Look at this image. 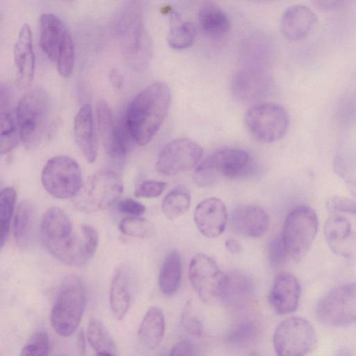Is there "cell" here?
Here are the masks:
<instances>
[{"instance_id": "cell-33", "label": "cell", "mask_w": 356, "mask_h": 356, "mask_svg": "<svg viewBox=\"0 0 356 356\" xmlns=\"http://www.w3.org/2000/svg\"><path fill=\"white\" fill-rule=\"evenodd\" d=\"M259 334L258 324L252 320H245L237 323L227 334V342L236 347H246L252 344Z\"/></svg>"}, {"instance_id": "cell-25", "label": "cell", "mask_w": 356, "mask_h": 356, "mask_svg": "<svg viewBox=\"0 0 356 356\" xmlns=\"http://www.w3.org/2000/svg\"><path fill=\"white\" fill-rule=\"evenodd\" d=\"M254 284L245 274L234 272L227 275V280L221 298L229 305L241 306L254 296Z\"/></svg>"}, {"instance_id": "cell-11", "label": "cell", "mask_w": 356, "mask_h": 356, "mask_svg": "<svg viewBox=\"0 0 356 356\" xmlns=\"http://www.w3.org/2000/svg\"><path fill=\"white\" fill-rule=\"evenodd\" d=\"M188 276L193 288L204 302L221 296L227 280V275L204 254H197L191 260Z\"/></svg>"}, {"instance_id": "cell-30", "label": "cell", "mask_w": 356, "mask_h": 356, "mask_svg": "<svg viewBox=\"0 0 356 356\" xmlns=\"http://www.w3.org/2000/svg\"><path fill=\"white\" fill-rule=\"evenodd\" d=\"M170 27L167 36L168 45L174 49H184L191 47L196 36L193 24L184 22L175 12L170 15Z\"/></svg>"}, {"instance_id": "cell-48", "label": "cell", "mask_w": 356, "mask_h": 356, "mask_svg": "<svg viewBox=\"0 0 356 356\" xmlns=\"http://www.w3.org/2000/svg\"><path fill=\"white\" fill-rule=\"evenodd\" d=\"M76 345L79 355H85L86 354V343L84 332L83 330H80L78 333Z\"/></svg>"}, {"instance_id": "cell-5", "label": "cell", "mask_w": 356, "mask_h": 356, "mask_svg": "<svg viewBox=\"0 0 356 356\" xmlns=\"http://www.w3.org/2000/svg\"><path fill=\"white\" fill-rule=\"evenodd\" d=\"M124 186L113 171L103 170L90 175L72 197L74 207L83 213L104 211L120 197Z\"/></svg>"}, {"instance_id": "cell-38", "label": "cell", "mask_w": 356, "mask_h": 356, "mask_svg": "<svg viewBox=\"0 0 356 356\" xmlns=\"http://www.w3.org/2000/svg\"><path fill=\"white\" fill-rule=\"evenodd\" d=\"M49 352V338L45 330L35 332L22 350L21 355L24 356L47 355Z\"/></svg>"}, {"instance_id": "cell-15", "label": "cell", "mask_w": 356, "mask_h": 356, "mask_svg": "<svg viewBox=\"0 0 356 356\" xmlns=\"http://www.w3.org/2000/svg\"><path fill=\"white\" fill-rule=\"evenodd\" d=\"M16 83L20 90L28 89L33 80L35 54L30 26L24 24L14 46Z\"/></svg>"}, {"instance_id": "cell-46", "label": "cell", "mask_w": 356, "mask_h": 356, "mask_svg": "<svg viewBox=\"0 0 356 356\" xmlns=\"http://www.w3.org/2000/svg\"><path fill=\"white\" fill-rule=\"evenodd\" d=\"M108 79L112 88L115 91H120L124 86V76L117 69H112L108 74Z\"/></svg>"}, {"instance_id": "cell-43", "label": "cell", "mask_w": 356, "mask_h": 356, "mask_svg": "<svg viewBox=\"0 0 356 356\" xmlns=\"http://www.w3.org/2000/svg\"><path fill=\"white\" fill-rule=\"evenodd\" d=\"M118 210L131 216H140L145 211V207L131 198L124 199L118 203Z\"/></svg>"}, {"instance_id": "cell-6", "label": "cell", "mask_w": 356, "mask_h": 356, "mask_svg": "<svg viewBox=\"0 0 356 356\" xmlns=\"http://www.w3.org/2000/svg\"><path fill=\"white\" fill-rule=\"evenodd\" d=\"M318 228V216L312 208L301 205L291 211L281 236L289 257L296 261L301 260L311 248Z\"/></svg>"}, {"instance_id": "cell-19", "label": "cell", "mask_w": 356, "mask_h": 356, "mask_svg": "<svg viewBox=\"0 0 356 356\" xmlns=\"http://www.w3.org/2000/svg\"><path fill=\"white\" fill-rule=\"evenodd\" d=\"M73 130L74 140L83 155L88 163H93L97 156L98 143L90 104L79 108L74 118Z\"/></svg>"}, {"instance_id": "cell-42", "label": "cell", "mask_w": 356, "mask_h": 356, "mask_svg": "<svg viewBox=\"0 0 356 356\" xmlns=\"http://www.w3.org/2000/svg\"><path fill=\"white\" fill-rule=\"evenodd\" d=\"M181 323L186 332L189 334L195 336L202 334V324L189 307L186 308L182 314Z\"/></svg>"}, {"instance_id": "cell-26", "label": "cell", "mask_w": 356, "mask_h": 356, "mask_svg": "<svg viewBox=\"0 0 356 356\" xmlns=\"http://www.w3.org/2000/svg\"><path fill=\"white\" fill-rule=\"evenodd\" d=\"M181 277V261L179 252H169L163 262L159 275V285L162 293L172 296L179 289Z\"/></svg>"}, {"instance_id": "cell-17", "label": "cell", "mask_w": 356, "mask_h": 356, "mask_svg": "<svg viewBox=\"0 0 356 356\" xmlns=\"http://www.w3.org/2000/svg\"><path fill=\"white\" fill-rule=\"evenodd\" d=\"M194 220L202 235L213 238L222 234L227 221L226 207L217 197L200 202L194 211Z\"/></svg>"}, {"instance_id": "cell-32", "label": "cell", "mask_w": 356, "mask_h": 356, "mask_svg": "<svg viewBox=\"0 0 356 356\" xmlns=\"http://www.w3.org/2000/svg\"><path fill=\"white\" fill-rule=\"evenodd\" d=\"M191 200V193L186 187L176 186L163 199L162 211L169 219L177 218L187 211Z\"/></svg>"}, {"instance_id": "cell-49", "label": "cell", "mask_w": 356, "mask_h": 356, "mask_svg": "<svg viewBox=\"0 0 356 356\" xmlns=\"http://www.w3.org/2000/svg\"><path fill=\"white\" fill-rule=\"evenodd\" d=\"M227 250L234 254L239 253L242 250L241 243L233 238L227 239L225 243Z\"/></svg>"}, {"instance_id": "cell-34", "label": "cell", "mask_w": 356, "mask_h": 356, "mask_svg": "<svg viewBox=\"0 0 356 356\" xmlns=\"http://www.w3.org/2000/svg\"><path fill=\"white\" fill-rule=\"evenodd\" d=\"M15 202L16 192L13 187H6L1 190L0 194V245L1 248L10 232Z\"/></svg>"}, {"instance_id": "cell-27", "label": "cell", "mask_w": 356, "mask_h": 356, "mask_svg": "<svg viewBox=\"0 0 356 356\" xmlns=\"http://www.w3.org/2000/svg\"><path fill=\"white\" fill-rule=\"evenodd\" d=\"M34 207L27 200L22 201L17 207L14 218L13 235L16 244L24 248L30 243L33 229Z\"/></svg>"}, {"instance_id": "cell-40", "label": "cell", "mask_w": 356, "mask_h": 356, "mask_svg": "<svg viewBox=\"0 0 356 356\" xmlns=\"http://www.w3.org/2000/svg\"><path fill=\"white\" fill-rule=\"evenodd\" d=\"M326 208L330 212H342L356 216V201L338 195L329 197L325 202Z\"/></svg>"}, {"instance_id": "cell-37", "label": "cell", "mask_w": 356, "mask_h": 356, "mask_svg": "<svg viewBox=\"0 0 356 356\" xmlns=\"http://www.w3.org/2000/svg\"><path fill=\"white\" fill-rule=\"evenodd\" d=\"M120 232L124 235L140 238L152 237L155 229L149 220L139 216H129L123 218L119 225Z\"/></svg>"}, {"instance_id": "cell-20", "label": "cell", "mask_w": 356, "mask_h": 356, "mask_svg": "<svg viewBox=\"0 0 356 356\" xmlns=\"http://www.w3.org/2000/svg\"><path fill=\"white\" fill-rule=\"evenodd\" d=\"M316 22V15L310 8L296 5L288 8L282 14L281 30L287 40L298 41L309 33Z\"/></svg>"}, {"instance_id": "cell-3", "label": "cell", "mask_w": 356, "mask_h": 356, "mask_svg": "<svg viewBox=\"0 0 356 356\" xmlns=\"http://www.w3.org/2000/svg\"><path fill=\"white\" fill-rule=\"evenodd\" d=\"M253 170V161L242 149H220L204 159L196 168L193 180L200 187L214 185L221 178L239 179Z\"/></svg>"}, {"instance_id": "cell-2", "label": "cell", "mask_w": 356, "mask_h": 356, "mask_svg": "<svg viewBox=\"0 0 356 356\" xmlns=\"http://www.w3.org/2000/svg\"><path fill=\"white\" fill-rule=\"evenodd\" d=\"M87 302L83 280L75 275L67 277L57 293L51 313L54 330L62 337H69L77 330Z\"/></svg>"}, {"instance_id": "cell-41", "label": "cell", "mask_w": 356, "mask_h": 356, "mask_svg": "<svg viewBox=\"0 0 356 356\" xmlns=\"http://www.w3.org/2000/svg\"><path fill=\"white\" fill-rule=\"evenodd\" d=\"M166 186V183L159 181H145L135 191L137 197L152 198L159 196Z\"/></svg>"}, {"instance_id": "cell-16", "label": "cell", "mask_w": 356, "mask_h": 356, "mask_svg": "<svg viewBox=\"0 0 356 356\" xmlns=\"http://www.w3.org/2000/svg\"><path fill=\"white\" fill-rule=\"evenodd\" d=\"M300 285L291 273L283 272L274 280L268 301L273 311L280 315L294 312L299 305Z\"/></svg>"}, {"instance_id": "cell-10", "label": "cell", "mask_w": 356, "mask_h": 356, "mask_svg": "<svg viewBox=\"0 0 356 356\" xmlns=\"http://www.w3.org/2000/svg\"><path fill=\"white\" fill-rule=\"evenodd\" d=\"M244 122L248 131L256 140L273 143L284 136L289 118L282 106L264 103L250 108L245 113Z\"/></svg>"}, {"instance_id": "cell-35", "label": "cell", "mask_w": 356, "mask_h": 356, "mask_svg": "<svg viewBox=\"0 0 356 356\" xmlns=\"http://www.w3.org/2000/svg\"><path fill=\"white\" fill-rule=\"evenodd\" d=\"M323 232L330 244H337L350 236L351 224L343 216L333 213L325 220Z\"/></svg>"}, {"instance_id": "cell-50", "label": "cell", "mask_w": 356, "mask_h": 356, "mask_svg": "<svg viewBox=\"0 0 356 356\" xmlns=\"http://www.w3.org/2000/svg\"><path fill=\"white\" fill-rule=\"evenodd\" d=\"M63 1H65V2H70V1H72L73 0H61Z\"/></svg>"}, {"instance_id": "cell-28", "label": "cell", "mask_w": 356, "mask_h": 356, "mask_svg": "<svg viewBox=\"0 0 356 356\" xmlns=\"http://www.w3.org/2000/svg\"><path fill=\"white\" fill-rule=\"evenodd\" d=\"M265 79L255 70H243L238 72L232 81V92L240 99L257 98L264 91Z\"/></svg>"}, {"instance_id": "cell-18", "label": "cell", "mask_w": 356, "mask_h": 356, "mask_svg": "<svg viewBox=\"0 0 356 356\" xmlns=\"http://www.w3.org/2000/svg\"><path fill=\"white\" fill-rule=\"evenodd\" d=\"M231 225L236 232L248 237L259 238L268 231L269 217L261 207L241 205L232 213Z\"/></svg>"}, {"instance_id": "cell-47", "label": "cell", "mask_w": 356, "mask_h": 356, "mask_svg": "<svg viewBox=\"0 0 356 356\" xmlns=\"http://www.w3.org/2000/svg\"><path fill=\"white\" fill-rule=\"evenodd\" d=\"M311 1L318 9L329 10L340 6L344 0H311Z\"/></svg>"}, {"instance_id": "cell-31", "label": "cell", "mask_w": 356, "mask_h": 356, "mask_svg": "<svg viewBox=\"0 0 356 356\" xmlns=\"http://www.w3.org/2000/svg\"><path fill=\"white\" fill-rule=\"evenodd\" d=\"M8 96L7 93L1 95V115H0V152L1 154H8L17 144L18 128L8 110Z\"/></svg>"}, {"instance_id": "cell-9", "label": "cell", "mask_w": 356, "mask_h": 356, "mask_svg": "<svg viewBox=\"0 0 356 356\" xmlns=\"http://www.w3.org/2000/svg\"><path fill=\"white\" fill-rule=\"evenodd\" d=\"M318 319L332 327H343L356 323V282L337 286L318 302Z\"/></svg>"}, {"instance_id": "cell-29", "label": "cell", "mask_w": 356, "mask_h": 356, "mask_svg": "<svg viewBox=\"0 0 356 356\" xmlns=\"http://www.w3.org/2000/svg\"><path fill=\"white\" fill-rule=\"evenodd\" d=\"M87 338L97 355H115V343L104 324L97 318H92L87 327Z\"/></svg>"}, {"instance_id": "cell-24", "label": "cell", "mask_w": 356, "mask_h": 356, "mask_svg": "<svg viewBox=\"0 0 356 356\" xmlns=\"http://www.w3.org/2000/svg\"><path fill=\"white\" fill-rule=\"evenodd\" d=\"M200 26L206 35L219 39L227 33L230 22L221 8L212 1L204 2L198 13Z\"/></svg>"}, {"instance_id": "cell-36", "label": "cell", "mask_w": 356, "mask_h": 356, "mask_svg": "<svg viewBox=\"0 0 356 356\" xmlns=\"http://www.w3.org/2000/svg\"><path fill=\"white\" fill-rule=\"evenodd\" d=\"M74 42L71 34L66 29L56 58L58 71L62 76L69 77L72 74L74 66Z\"/></svg>"}, {"instance_id": "cell-44", "label": "cell", "mask_w": 356, "mask_h": 356, "mask_svg": "<svg viewBox=\"0 0 356 356\" xmlns=\"http://www.w3.org/2000/svg\"><path fill=\"white\" fill-rule=\"evenodd\" d=\"M87 245L90 251L95 254L99 243V234L97 229L89 224H82L80 227Z\"/></svg>"}, {"instance_id": "cell-1", "label": "cell", "mask_w": 356, "mask_h": 356, "mask_svg": "<svg viewBox=\"0 0 356 356\" xmlns=\"http://www.w3.org/2000/svg\"><path fill=\"white\" fill-rule=\"evenodd\" d=\"M170 91L155 82L140 91L129 104L122 119L134 141L147 145L159 130L169 111Z\"/></svg>"}, {"instance_id": "cell-14", "label": "cell", "mask_w": 356, "mask_h": 356, "mask_svg": "<svg viewBox=\"0 0 356 356\" xmlns=\"http://www.w3.org/2000/svg\"><path fill=\"white\" fill-rule=\"evenodd\" d=\"M98 129L105 152L113 158H122L127 151L129 141L133 140L124 122L113 121L107 102L101 99L96 108ZM134 141V140H133Z\"/></svg>"}, {"instance_id": "cell-7", "label": "cell", "mask_w": 356, "mask_h": 356, "mask_svg": "<svg viewBox=\"0 0 356 356\" xmlns=\"http://www.w3.org/2000/svg\"><path fill=\"white\" fill-rule=\"evenodd\" d=\"M273 346L280 356H302L316 346L317 337L309 322L298 316L282 320L275 327Z\"/></svg>"}, {"instance_id": "cell-12", "label": "cell", "mask_w": 356, "mask_h": 356, "mask_svg": "<svg viewBox=\"0 0 356 356\" xmlns=\"http://www.w3.org/2000/svg\"><path fill=\"white\" fill-rule=\"evenodd\" d=\"M202 147L191 138L172 140L161 149L156 164V170L172 176L194 168L200 161Z\"/></svg>"}, {"instance_id": "cell-39", "label": "cell", "mask_w": 356, "mask_h": 356, "mask_svg": "<svg viewBox=\"0 0 356 356\" xmlns=\"http://www.w3.org/2000/svg\"><path fill=\"white\" fill-rule=\"evenodd\" d=\"M267 255L271 267L278 268L284 264L289 255L281 236L273 238L268 243Z\"/></svg>"}, {"instance_id": "cell-23", "label": "cell", "mask_w": 356, "mask_h": 356, "mask_svg": "<svg viewBox=\"0 0 356 356\" xmlns=\"http://www.w3.org/2000/svg\"><path fill=\"white\" fill-rule=\"evenodd\" d=\"M165 332V316L158 307H150L144 316L138 331L140 344L148 350L156 348Z\"/></svg>"}, {"instance_id": "cell-4", "label": "cell", "mask_w": 356, "mask_h": 356, "mask_svg": "<svg viewBox=\"0 0 356 356\" xmlns=\"http://www.w3.org/2000/svg\"><path fill=\"white\" fill-rule=\"evenodd\" d=\"M50 102L47 92L40 87L29 89L19 99L17 122L20 140L32 147L41 140L49 117Z\"/></svg>"}, {"instance_id": "cell-45", "label": "cell", "mask_w": 356, "mask_h": 356, "mask_svg": "<svg viewBox=\"0 0 356 356\" xmlns=\"http://www.w3.org/2000/svg\"><path fill=\"white\" fill-rule=\"evenodd\" d=\"M193 344L188 340H181L175 343L169 353L170 355H195Z\"/></svg>"}, {"instance_id": "cell-22", "label": "cell", "mask_w": 356, "mask_h": 356, "mask_svg": "<svg viewBox=\"0 0 356 356\" xmlns=\"http://www.w3.org/2000/svg\"><path fill=\"white\" fill-rule=\"evenodd\" d=\"M124 268H118L113 276L109 302L111 309L116 318L122 319L127 314L131 301V279Z\"/></svg>"}, {"instance_id": "cell-8", "label": "cell", "mask_w": 356, "mask_h": 356, "mask_svg": "<svg viewBox=\"0 0 356 356\" xmlns=\"http://www.w3.org/2000/svg\"><path fill=\"white\" fill-rule=\"evenodd\" d=\"M41 182L44 190L54 197H73L83 184L81 168L71 157H52L42 168Z\"/></svg>"}, {"instance_id": "cell-21", "label": "cell", "mask_w": 356, "mask_h": 356, "mask_svg": "<svg viewBox=\"0 0 356 356\" xmlns=\"http://www.w3.org/2000/svg\"><path fill=\"white\" fill-rule=\"evenodd\" d=\"M66 29L60 19L52 13H44L40 17V45L44 54L52 61L56 60Z\"/></svg>"}, {"instance_id": "cell-13", "label": "cell", "mask_w": 356, "mask_h": 356, "mask_svg": "<svg viewBox=\"0 0 356 356\" xmlns=\"http://www.w3.org/2000/svg\"><path fill=\"white\" fill-rule=\"evenodd\" d=\"M120 36L123 56L134 70H144L153 54V44L147 32L143 17L118 32Z\"/></svg>"}]
</instances>
